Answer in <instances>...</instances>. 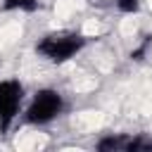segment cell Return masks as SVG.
<instances>
[{
  "label": "cell",
  "instance_id": "6da1fadb",
  "mask_svg": "<svg viewBox=\"0 0 152 152\" xmlns=\"http://www.w3.org/2000/svg\"><path fill=\"white\" fill-rule=\"evenodd\" d=\"M90 43V36H86L83 31H74V28H59V31H48L36 40V55L50 64H66L71 62L76 55H81Z\"/></svg>",
  "mask_w": 152,
  "mask_h": 152
},
{
  "label": "cell",
  "instance_id": "7a4b0ae2",
  "mask_svg": "<svg viewBox=\"0 0 152 152\" xmlns=\"http://www.w3.org/2000/svg\"><path fill=\"white\" fill-rule=\"evenodd\" d=\"M66 109V100L57 88H38L24 109V124L28 126H48Z\"/></svg>",
  "mask_w": 152,
  "mask_h": 152
},
{
  "label": "cell",
  "instance_id": "3957f363",
  "mask_svg": "<svg viewBox=\"0 0 152 152\" xmlns=\"http://www.w3.org/2000/svg\"><path fill=\"white\" fill-rule=\"evenodd\" d=\"M26 88L19 78H2L0 81V133L7 135L19 114L24 112Z\"/></svg>",
  "mask_w": 152,
  "mask_h": 152
},
{
  "label": "cell",
  "instance_id": "277c9868",
  "mask_svg": "<svg viewBox=\"0 0 152 152\" xmlns=\"http://www.w3.org/2000/svg\"><path fill=\"white\" fill-rule=\"evenodd\" d=\"M128 140H131V133H104L95 142V150H100V152H128Z\"/></svg>",
  "mask_w": 152,
  "mask_h": 152
},
{
  "label": "cell",
  "instance_id": "5b68a950",
  "mask_svg": "<svg viewBox=\"0 0 152 152\" xmlns=\"http://www.w3.org/2000/svg\"><path fill=\"white\" fill-rule=\"evenodd\" d=\"M40 10V0H2L0 2V12H24V14H33Z\"/></svg>",
  "mask_w": 152,
  "mask_h": 152
},
{
  "label": "cell",
  "instance_id": "8992f818",
  "mask_svg": "<svg viewBox=\"0 0 152 152\" xmlns=\"http://www.w3.org/2000/svg\"><path fill=\"white\" fill-rule=\"evenodd\" d=\"M128 152H152V133H131Z\"/></svg>",
  "mask_w": 152,
  "mask_h": 152
},
{
  "label": "cell",
  "instance_id": "52a82bcc",
  "mask_svg": "<svg viewBox=\"0 0 152 152\" xmlns=\"http://www.w3.org/2000/svg\"><path fill=\"white\" fill-rule=\"evenodd\" d=\"M114 7L121 14H138L142 7V0H114Z\"/></svg>",
  "mask_w": 152,
  "mask_h": 152
},
{
  "label": "cell",
  "instance_id": "ba28073f",
  "mask_svg": "<svg viewBox=\"0 0 152 152\" xmlns=\"http://www.w3.org/2000/svg\"><path fill=\"white\" fill-rule=\"evenodd\" d=\"M150 45H152V36H145L142 38V43L138 45V48H133L131 50V59H135V62H140V59H145V55H147V50H150Z\"/></svg>",
  "mask_w": 152,
  "mask_h": 152
}]
</instances>
